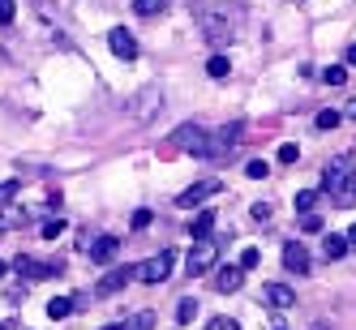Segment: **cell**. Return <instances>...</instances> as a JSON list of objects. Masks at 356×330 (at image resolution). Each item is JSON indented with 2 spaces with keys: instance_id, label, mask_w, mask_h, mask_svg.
Instances as JSON below:
<instances>
[{
  "instance_id": "obj_10",
  "label": "cell",
  "mask_w": 356,
  "mask_h": 330,
  "mask_svg": "<svg viewBox=\"0 0 356 330\" xmlns=\"http://www.w3.org/2000/svg\"><path fill=\"white\" fill-rule=\"evenodd\" d=\"M108 47H112V56H120V60H134V56H138V39L124 31V26L108 31Z\"/></svg>"
},
{
  "instance_id": "obj_35",
  "label": "cell",
  "mask_w": 356,
  "mask_h": 330,
  "mask_svg": "<svg viewBox=\"0 0 356 330\" xmlns=\"http://www.w3.org/2000/svg\"><path fill=\"white\" fill-rule=\"evenodd\" d=\"M249 215H253V219H258V223H262V227H266V223H270V215H275V211H270V206H266V201H258V206H253V211H249Z\"/></svg>"
},
{
  "instance_id": "obj_4",
  "label": "cell",
  "mask_w": 356,
  "mask_h": 330,
  "mask_svg": "<svg viewBox=\"0 0 356 330\" xmlns=\"http://www.w3.org/2000/svg\"><path fill=\"white\" fill-rule=\"evenodd\" d=\"M172 249H159L155 258H146V262H138L134 266V279L138 283H150V288H159V283H168V274H172Z\"/></svg>"
},
{
  "instance_id": "obj_11",
  "label": "cell",
  "mask_w": 356,
  "mask_h": 330,
  "mask_svg": "<svg viewBox=\"0 0 356 330\" xmlns=\"http://www.w3.org/2000/svg\"><path fill=\"white\" fill-rule=\"evenodd\" d=\"M116 253H120V240H116V236H99V240L86 249V258H90L95 266H108V262H116Z\"/></svg>"
},
{
  "instance_id": "obj_24",
  "label": "cell",
  "mask_w": 356,
  "mask_h": 330,
  "mask_svg": "<svg viewBox=\"0 0 356 330\" xmlns=\"http://www.w3.org/2000/svg\"><path fill=\"white\" fill-rule=\"evenodd\" d=\"M322 82H326V86H343V82H348V69H343V65H326V69H322Z\"/></svg>"
},
{
  "instance_id": "obj_22",
  "label": "cell",
  "mask_w": 356,
  "mask_h": 330,
  "mask_svg": "<svg viewBox=\"0 0 356 330\" xmlns=\"http://www.w3.org/2000/svg\"><path fill=\"white\" fill-rule=\"evenodd\" d=\"M292 206H296L300 215H309V211L318 206V189H296V197H292Z\"/></svg>"
},
{
  "instance_id": "obj_21",
  "label": "cell",
  "mask_w": 356,
  "mask_h": 330,
  "mask_svg": "<svg viewBox=\"0 0 356 330\" xmlns=\"http://www.w3.org/2000/svg\"><path fill=\"white\" fill-rule=\"evenodd\" d=\"M120 330H155V313L142 309V313H134V317H124V322H120Z\"/></svg>"
},
{
  "instance_id": "obj_38",
  "label": "cell",
  "mask_w": 356,
  "mask_h": 330,
  "mask_svg": "<svg viewBox=\"0 0 356 330\" xmlns=\"http://www.w3.org/2000/svg\"><path fill=\"white\" fill-rule=\"evenodd\" d=\"M348 245H356V223H352V227H348Z\"/></svg>"
},
{
  "instance_id": "obj_23",
  "label": "cell",
  "mask_w": 356,
  "mask_h": 330,
  "mask_svg": "<svg viewBox=\"0 0 356 330\" xmlns=\"http://www.w3.org/2000/svg\"><path fill=\"white\" fill-rule=\"evenodd\" d=\"M339 120H343V112H339V108H322L314 124H318V129H339Z\"/></svg>"
},
{
  "instance_id": "obj_9",
  "label": "cell",
  "mask_w": 356,
  "mask_h": 330,
  "mask_svg": "<svg viewBox=\"0 0 356 330\" xmlns=\"http://www.w3.org/2000/svg\"><path fill=\"white\" fill-rule=\"evenodd\" d=\"M134 279V266H116V270H108L104 279L95 283V296H116V292H124V283Z\"/></svg>"
},
{
  "instance_id": "obj_40",
  "label": "cell",
  "mask_w": 356,
  "mask_h": 330,
  "mask_svg": "<svg viewBox=\"0 0 356 330\" xmlns=\"http://www.w3.org/2000/svg\"><path fill=\"white\" fill-rule=\"evenodd\" d=\"M104 330H120V326H104Z\"/></svg>"
},
{
  "instance_id": "obj_8",
  "label": "cell",
  "mask_w": 356,
  "mask_h": 330,
  "mask_svg": "<svg viewBox=\"0 0 356 330\" xmlns=\"http://www.w3.org/2000/svg\"><path fill=\"white\" fill-rule=\"evenodd\" d=\"M219 193V181H197V185H189L185 193H176V206L181 211H193V206H202L207 197H215Z\"/></svg>"
},
{
  "instance_id": "obj_6",
  "label": "cell",
  "mask_w": 356,
  "mask_h": 330,
  "mask_svg": "<svg viewBox=\"0 0 356 330\" xmlns=\"http://www.w3.org/2000/svg\"><path fill=\"white\" fill-rule=\"evenodd\" d=\"M215 258H219V249H215V240H211V236H202V240H193V249H189V258H185V270H189V279H197V274H207V270L215 266Z\"/></svg>"
},
{
  "instance_id": "obj_26",
  "label": "cell",
  "mask_w": 356,
  "mask_h": 330,
  "mask_svg": "<svg viewBox=\"0 0 356 330\" xmlns=\"http://www.w3.org/2000/svg\"><path fill=\"white\" fill-rule=\"evenodd\" d=\"M245 172L253 176V181H266V176H270V163H266V159H249V163H245Z\"/></svg>"
},
{
  "instance_id": "obj_36",
  "label": "cell",
  "mask_w": 356,
  "mask_h": 330,
  "mask_svg": "<svg viewBox=\"0 0 356 330\" xmlns=\"http://www.w3.org/2000/svg\"><path fill=\"white\" fill-rule=\"evenodd\" d=\"M343 116H348V120H356V99H352V104L343 108Z\"/></svg>"
},
{
  "instance_id": "obj_1",
  "label": "cell",
  "mask_w": 356,
  "mask_h": 330,
  "mask_svg": "<svg viewBox=\"0 0 356 330\" xmlns=\"http://www.w3.org/2000/svg\"><path fill=\"white\" fill-rule=\"evenodd\" d=\"M197 26L211 43H232L245 31V13H241V5H202L197 9Z\"/></svg>"
},
{
  "instance_id": "obj_3",
  "label": "cell",
  "mask_w": 356,
  "mask_h": 330,
  "mask_svg": "<svg viewBox=\"0 0 356 330\" xmlns=\"http://www.w3.org/2000/svg\"><path fill=\"white\" fill-rule=\"evenodd\" d=\"M241 138H245V124H241V120L223 124L219 133H207V150H202V159H211V163H227V159H236Z\"/></svg>"
},
{
  "instance_id": "obj_30",
  "label": "cell",
  "mask_w": 356,
  "mask_h": 330,
  "mask_svg": "<svg viewBox=\"0 0 356 330\" xmlns=\"http://www.w3.org/2000/svg\"><path fill=\"white\" fill-rule=\"evenodd\" d=\"M296 159H300V146H292V142L279 146V163H296Z\"/></svg>"
},
{
  "instance_id": "obj_25",
  "label": "cell",
  "mask_w": 356,
  "mask_h": 330,
  "mask_svg": "<svg viewBox=\"0 0 356 330\" xmlns=\"http://www.w3.org/2000/svg\"><path fill=\"white\" fill-rule=\"evenodd\" d=\"M197 317V300L193 296H185L181 304H176V322H193Z\"/></svg>"
},
{
  "instance_id": "obj_20",
  "label": "cell",
  "mask_w": 356,
  "mask_h": 330,
  "mask_svg": "<svg viewBox=\"0 0 356 330\" xmlns=\"http://www.w3.org/2000/svg\"><path fill=\"white\" fill-rule=\"evenodd\" d=\"M163 9H172V0H134V13L138 17H155Z\"/></svg>"
},
{
  "instance_id": "obj_31",
  "label": "cell",
  "mask_w": 356,
  "mask_h": 330,
  "mask_svg": "<svg viewBox=\"0 0 356 330\" xmlns=\"http://www.w3.org/2000/svg\"><path fill=\"white\" fill-rule=\"evenodd\" d=\"M258 262H262V253H258V249H245L236 266H241V270H253V266H258Z\"/></svg>"
},
{
  "instance_id": "obj_7",
  "label": "cell",
  "mask_w": 356,
  "mask_h": 330,
  "mask_svg": "<svg viewBox=\"0 0 356 330\" xmlns=\"http://www.w3.org/2000/svg\"><path fill=\"white\" fill-rule=\"evenodd\" d=\"M168 146H176V150H189V155H197V159H202V150H207V129L189 120V124H181V129H172Z\"/></svg>"
},
{
  "instance_id": "obj_33",
  "label": "cell",
  "mask_w": 356,
  "mask_h": 330,
  "mask_svg": "<svg viewBox=\"0 0 356 330\" xmlns=\"http://www.w3.org/2000/svg\"><path fill=\"white\" fill-rule=\"evenodd\" d=\"M17 193H22V181H5V185H0V206H5L9 197H17Z\"/></svg>"
},
{
  "instance_id": "obj_28",
  "label": "cell",
  "mask_w": 356,
  "mask_h": 330,
  "mask_svg": "<svg viewBox=\"0 0 356 330\" xmlns=\"http://www.w3.org/2000/svg\"><path fill=\"white\" fill-rule=\"evenodd\" d=\"M17 17V0H0V26H9Z\"/></svg>"
},
{
  "instance_id": "obj_29",
  "label": "cell",
  "mask_w": 356,
  "mask_h": 330,
  "mask_svg": "<svg viewBox=\"0 0 356 330\" xmlns=\"http://www.w3.org/2000/svg\"><path fill=\"white\" fill-rule=\"evenodd\" d=\"M150 219H155V211L138 206V211H134V232H142V227H150Z\"/></svg>"
},
{
  "instance_id": "obj_41",
  "label": "cell",
  "mask_w": 356,
  "mask_h": 330,
  "mask_svg": "<svg viewBox=\"0 0 356 330\" xmlns=\"http://www.w3.org/2000/svg\"><path fill=\"white\" fill-rule=\"evenodd\" d=\"M275 330H284V326H275Z\"/></svg>"
},
{
  "instance_id": "obj_15",
  "label": "cell",
  "mask_w": 356,
  "mask_h": 330,
  "mask_svg": "<svg viewBox=\"0 0 356 330\" xmlns=\"http://www.w3.org/2000/svg\"><path fill=\"white\" fill-rule=\"evenodd\" d=\"M13 270H17L22 279H43V274H56L60 266H43V262H31V258H17Z\"/></svg>"
},
{
  "instance_id": "obj_37",
  "label": "cell",
  "mask_w": 356,
  "mask_h": 330,
  "mask_svg": "<svg viewBox=\"0 0 356 330\" xmlns=\"http://www.w3.org/2000/svg\"><path fill=\"white\" fill-rule=\"evenodd\" d=\"M348 65H356V43H348Z\"/></svg>"
},
{
  "instance_id": "obj_2",
  "label": "cell",
  "mask_w": 356,
  "mask_h": 330,
  "mask_svg": "<svg viewBox=\"0 0 356 330\" xmlns=\"http://www.w3.org/2000/svg\"><path fill=\"white\" fill-rule=\"evenodd\" d=\"M335 206H356V159L352 155H335L322 167V189Z\"/></svg>"
},
{
  "instance_id": "obj_27",
  "label": "cell",
  "mask_w": 356,
  "mask_h": 330,
  "mask_svg": "<svg viewBox=\"0 0 356 330\" xmlns=\"http://www.w3.org/2000/svg\"><path fill=\"white\" fill-rule=\"evenodd\" d=\"M39 232H43V240H56V236L65 232V219H47V223L39 227Z\"/></svg>"
},
{
  "instance_id": "obj_17",
  "label": "cell",
  "mask_w": 356,
  "mask_h": 330,
  "mask_svg": "<svg viewBox=\"0 0 356 330\" xmlns=\"http://www.w3.org/2000/svg\"><path fill=\"white\" fill-rule=\"evenodd\" d=\"M348 236H326L322 240V253H326V262H339V258H348Z\"/></svg>"
},
{
  "instance_id": "obj_34",
  "label": "cell",
  "mask_w": 356,
  "mask_h": 330,
  "mask_svg": "<svg viewBox=\"0 0 356 330\" xmlns=\"http://www.w3.org/2000/svg\"><path fill=\"white\" fill-rule=\"evenodd\" d=\"M300 227H305V232H322V215H300Z\"/></svg>"
},
{
  "instance_id": "obj_12",
  "label": "cell",
  "mask_w": 356,
  "mask_h": 330,
  "mask_svg": "<svg viewBox=\"0 0 356 330\" xmlns=\"http://www.w3.org/2000/svg\"><path fill=\"white\" fill-rule=\"evenodd\" d=\"M284 266L292 274H309V249H305L300 240H288L284 245Z\"/></svg>"
},
{
  "instance_id": "obj_14",
  "label": "cell",
  "mask_w": 356,
  "mask_h": 330,
  "mask_svg": "<svg viewBox=\"0 0 356 330\" xmlns=\"http://www.w3.org/2000/svg\"><path fill=\"white\" fill-rule=\"evenodd\" d=\"M241 283H245V270H241V266H223V270L215 274V288H219V292H241Z\"/></svg>"
},
{
  "instance_id": "obj_39",
  "label": "cell",
  "mask_w": 356,
  "mask_h": 330,
  "mask_svg": "<svg viewBox=\"0 0 356 330\" xmlns=\"http://www.w3.org/2000/svg\"><path fill=\"white\" fill-rule=\"evenodd\" d=\"M5 270H9V266H5V262H0V279H5Z\"/></svg>"
},
{
  "instance_id": "obj_32",
  "label": "cell",
  "mask_w": 356,
  "mask_h": 330,
  "mask_svg": "<svg viewBox=\"0 0 356 330\" xmlns=\"http://www.w3.org/2000/svg\"><path fill=\"white\" fill-rule=\"evenodd\" d=\"M207 330H241V322H236V317H211Z\"/></svg>"
},
{
  "instance_id": "obj_19",
  "label": "cell",
  "mask_w": 356,
  "mask_h": 330,
  "mask_svg": "<svg viewBox=\"0 0 356 330\" xmlns=\"http://www.w3.org/2000/svg\"><path fill=\"white\" fill-rule=\"evenodd\" d=\"M207 73H211L215 82H227V78H232V60H227V56H211L207 60Z\"/></svg>"
},
{
  "instance_id": "obj_5",
  "label": "cell",
  "mask_w": 356,
  "mask_h": 330,
  "mask_svg": "<svg viewBox=\"0 0 356 330\" xmlns=\"http://www.w3.org/2000/svg\"><path fill=\"white\" fill-rule=\"evenodd\" d=\"M163 108V90L159 86H142L129 104H124V112L134 116V124H146V120H155V112Z\"/></svg>"
},
{
  "instance_id": "obj_18",
  "label": "cell",
  "mask_w": 356,
  "mask_h": 330,
  "mask_svg": "<svg viewBox=\"0 0 356 330\" xmlns=\"http://www.w3.org/2000/svg\"><path fill=\"white\" fill-rule=\"evenodd\" d=\"M73 313V300L69 296H52V300H47V317H52V322H65Z\"/></svg>"
},
{
  "instance_id": "obj_13",
  "label": "cell",
  "mask_w": 356,
  "mask_h": 330,
  "mask_svg": "<svg viewBox=\"0 0 356 330\" xmlns=\"http://www.w3.org/2000/svg\"><path fill=\"white\" fill-rule=\"evenodd\" d=\"M266 304L288 309V304H296V288H288V283H266Z\"/></svg>"
},
{
  "instance_id": "obj_16",
  "label": "cell",
  "mask_w": 356,
  "mask_h": 330,
  "mask_svg": "<svg viewBox=\"0 0 356 330\" xmlns=\"http://www.w3.org/2000/svg\"><path fill=\"white\" fill-rule=\"evenodd\" d=\"M215 232V211H197V219L189 223V236L202 240V236H211Z\"/></svg>"
}]
</instances>
